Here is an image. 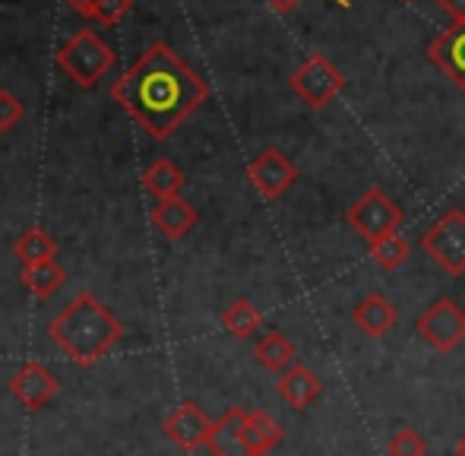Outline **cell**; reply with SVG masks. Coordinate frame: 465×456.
I'll return each instance as SVG.
<instances>
[{
    "instance_id": "6da1fadb",
    "label": "cell",
    "mask_w": 465,
    "mask_h": 456,
    "mask_svg": "<svg viewBox=\"0 0 465 456\" xmlns=\"http://www.w3.org/2000/svg\"><path fill=\"white\" fill-rule=\"evenodd\" d=\"M111 95L153 140H165L209 99V86L165 42H155L114 80Z\"/></svg>"
},
{
    "instance_id": "f546056e",
    "label": "cell",
    "mask_w": 465,
    "mask_h": 456,
    "mask_svg": "<svg viewBox=\"0 0 465 456\" xmlns=\"http://www.w3.org/2000/svg\"><path fill=\"white\" fill-rule=\"evenodd\" d=\"M405 4H411V0H405Z\"/></svg>"
},
{
    "instance_id": "8fae6325",
    "label": "cell",
    "mask_w": 465,
    "mask_h": 456,
    "mask_svg": "<svg viewBox=\"0 0 465 456\" xmlns=\"http://www.w3.org/2000/svg\"><path fill=\"white\" fill-rule=\"evenodd\" d=\"M10 393L19 400V406L25 409H42L51 396L57 393V377L51 374L45 364L38 362H25L23 368L13 374L10 381Z\"/></svg>"
},
{
    "instance_id": "d6986e66",
    "label": "cell",
    "mask_w": 465,
    "mask_h": 456,
    "mask_svg": "<svg viewBox=\"0 0 465 456\" xmlns=\"http://www.w3.org/2000/svg\"><path fill=\"white\" fill-rule=\"evenodd\" d=\"M222 327H225L234 340H251V336H257V330L263 327V314H260L247 298H238V302L228 304L225 314H222Z\"/></svg>"
},
{
    "instance_id": "44dd1931",
    "label": "cell",
    "mask_w": 465,
    "mask_h": 456,
    "mask_svg": "<svg viewBox=\"0 0 465 456\" xmlns=\"http://www.w3.org/2000/svg\"><path fill=\"white\" fill-rule=\"evenodd\" d=\"M16 257L23 266H35V263H48V260H54L57 253V244L51 234H45L42 228H25L23 234H19L16 241Z\"/></svg>"
},
{
    "instance_id": "7402d4cb",
    "label": "cell",
    "mask_w": 465,
    "mask_h": 456,
    "mask_svg": "<svg viewBox=\"0 0 465 456\" xmlns=\"http://www.w3.org/2000/svg\"><path fill=\"white\" fill-rule=\"evenodd\" d=\"M409 253H411V247H409V241H405L402 234H390V238H383L380 244L371 247L373 263H377L380 270H386V273L399 270V266L409 260Z\"/></svg>"
},
{
    "instance_id": "e0dca14e",
    "label": "cell",
    "mask_w": 465,
    "mask_h": 456,
    "mask_svg": "<svg viewBox=\"0 0 465 456\" xmlns=\"http://www.w3.org/2000/svg\"><path fill=\"white\" fill-rule=\"evenodd\" d=\"M143 187L149 193H155L159 200H172L181 197V187H184V172L174 165L172 159H155L153 165L143 174Z\"/></svg>"
},
{
    "instance_id": "ba28073f",
    "label": "cell",
    "mask_w": 465,
    "mask_h": 456,
    "mask_svg": "<svg viewBox=\"0 0 465 456\" xmlns=\"http://www.w3.org/2000/svg\"><path fill=\"white\" fill-rule=\"evenodd\" d=\"M247 178L260 191L263 200H279L285 191H292L298 181V168L292 159L279 153V149H263L257 159L247 165Z\"/></svg>"
},
{
    "instance_id": "ac0fdd59",
    "label": "cell",
    "mask_w": 465,
    "mask_h": 456,
    "mask_svg": "<svg viewBox=\"0 0 465 456\" xmlns=\"http://www.w3.org/2000/svg\"><path fill=\"white\" fill-rule=\"evenodd\" d=\"M253 358H257L266 371H285L294 364V345L292 340H285V333L270 330V333H263L260 342L253 345Z\"/></svg>"
},
{
    "instance_id": "cb8c5ba5",
    "label": "cell",
    "mask_w": 465,
    "mask_h": 456,
    "mask_svg": "<svg viewBox=\"0 0 465 456\" xmlns=\"http://www.w3.org/2000/svg\"><path fill=\"white\" fill-rule=\"evenodd\" d=\"M134 0H95V10H93V19L102 25H114L121 23L124 16L130 13Z\"/></svg>"
},
{
    "instance_id": "52a82bcc",
    "label": "cell",
    "mask_w": 465,
    "mask_h": 456,
    "mask_svg": "<svg viewBox=\"0 0 465 456\" xmlns=\"http://www.w3.org/2000/svg\"><path fill=\"white\" fill-rule=\"evenodd\" d=\"M415 330L430 349H437L440 355H450L465 342V311L453 298H437L421 311V317L415 321Z\"/></svg>"
},
{
    "instance_id": "9c48e42d",
    "label": "cell",
    "mask_w": 465,
    "mask_h": 456,
    "mask_svg": "<svg viewBox=\"0 0 465 456\" xmlns=\"http://www.w3.org/2000/svg\"><path fill=\"white\" fill-rule=\"evenodd\" d=\"M209 431H213V421L206 419V412H203L196 402H181V406L165 419V438L187 453L206 447Z\"/></svg>"
},
{
    "instance_id": "8992f818",
    "label": "cell",
    "mask_w": 465,
    "mask_h": 456,
    "mask_svg": "<svg viewBox=\"0 0 465 456\" xmlns=\"http://www.w3.org/2000/svg\"><path fill=\"white\" fill-rule=\"evenodd\" d=\"M421 247L447 276H462L465 273V213L450 206V210L421 234Z\"/></svg>"
},
{
    "instance_id": "ffe728a7",
    "label": "cell",
    "mask_w": 465,
    "mask_h": 456,
    "mask_svg": "<svg viewBox=\"0 0 465 456\" xmlns=\"http://www.w3.org/2000/svg\"><path fill=\"white\" fill-rule=\"evenodd\" d=\"M64 283H67V273H64V266L57 263V260L35 263V266H23V285L35 298H51Z\"/></svg>"
},
{
    "instance_id": "277c9868",
    "label": "cell",
    "mask_w": 465,
    "mask_h": 456,
    "mask_svg": "<svg viewBox=\"0 0 465 456\" xmlns=\"http://www.w3.org/2000/svg\"><path fill=\"white\" fill-rule=\"evenodd\" d=\"M402 219H405L402 206L392 197H386L380 187H368V191L345 210V223H349V228L358 238L368 241V247L380 244V241L390 238V234H399Z\"/></svg>"
},
{
    "instance_id": "4316f807",
    "label": "cell",
    "mask_w": 465,
    "mask_h": 456,
    "mask_svg": "<svg viewBox=\"0 0 465 456\" xmlns=\"http://www.w3.org/2000/svg\"><path fill=\"white\" fill-rule=\"evenodd\" d=\"M298 4H301V0H270V6H272V10H276V13H292ZM336 4L349 6V4H345V0H336Z\"/></svg>"
},
{
    "instance_id": "f1b7e54d",
    "label": "cell",
    "mask_w": 465,
    "mask_h": 456,
    "mask_svg": "<svg viewBox=\"0 0 465 456\" xmlns=\"http://www.w3.org/2000/svg\"><path fill=\"white\" fill-rule=\"evenodd\" d=\"M456 456H465V434L460 441H456Z\"/></svg>"
},
{
    "instance_id": "5bb4252c",
    "label": "cell",
    "mask_w": 465,
    "mask_h": 456,
    "mask_svg": "<svg viewBox=\"0 0 465 456\" xmlns=\"http://www.w3.org/2000/svg\"><path fill=\"white\" fill-rule=\"evenodd\" d=\"M276 393L285 400V406L292 409H307L320 393H323V381L313 374L307 364H292L279 374Z\"/></svg>"
},
{
    "instance_id": "603a6c76",
    "label": "cell",
    "mask_w": 465,
    "mask_h": 456,
    "mask_svg": "<svg viewBox=\"0 0 465 456\" xmlns=\"http://www.w3.org/2000/svg\"><path fill=\"white\" fill-rule=\"evenodd\" d=\"M386 453L390 456H428V441L415 431V428H399L392 438L386 441Z\"/></svg>"
},
{
    "instance_id": "3957f363",
    "label": "cell",
    "mask_w": 465,
    "mask_h": 456,
    "mask_svg": "<svg viewBox=\"0 0 465 456\" xmlns=\"http://www.w3.org/2000/svg\"><path fill=\"white\" fill-rule=\"evenodd\" d=\"M57 67L83 89H93L111 67H114V51L95 35L93 29H80L61 51H57Z\"/></svg>"
},
{
    "instance_id": "2e32d148",
    "label": "cell",
    "mask_w": 465,
    "mask_h": 456,
    "mask_svg": "<svg viewBox=\"0 0 465 456\" xmlns=\"http://www.w3.org/2000/svg\"><path fill=\"white\" fill-rule=\"evenodd\" d=\"M282 438H285V431H282L279 421L270 412H263V409L244 412V441L253 456L272 453L282 444Z\"/></svg>"
},
{
    "instance_id": "9a60e30c",
    "label": "cell",
    "mask_w": 465,
    "mask_h": 456,
    "mask_svg": "<svg viewBox=\"0 0 465 456\" xmlns=\"http://www.w3.org/2000/svg\"><path fill=\"white\" fill-rule=\"evenodd\" d=\"M196 223H200V213H196L184 197L159 200L153 210V225L159 228L168 241H181L184 234L193 232Z\"/></svg>"
},
{
    "instance_id": "7c38bea8",
    "label": "cell",
    "mask_w": 465,
    "mask_h": 456,
    "mask_svg": "<svg viewBox=\"0 0 465 456\" xmlns=\"http://www.w3.org/2000/svg\"><path fill=\"white\" fill-rule=\"evenodd\" d=\"M351 323H355L364 336H371V340H383L399 323V308L386 295H380V292H368V295L355 304V311H351Z\"/></svg>"
},
{
    "instance_id": "5b68a950",
    "label": "cell",
    "mask_w": 465,
    "mask_h": 456,
    "mask_svg": "<svg viewBox=\"0 0 465 456\" xmlns=\"http://www.w3.org/2000/svg\"><path fill=\"white\" fill-rule=\"evenodd\" d=\"M288 86H292V93L298 95L307 108L320 112V108H326L345 89V76L330 57L311 55L294 67V74L288 76Z\"/></svg>"
},
{
    "instance_id": "d4e9b609",
    "label": "cell",
    "mask_w": 465,
    "mask_h": 456,
    "mask_svg": "<svg viewBox=\"0 0 465 456\" xmlns=\"http://www.w3.org/2000/svg\"><path fill=\"white\" fill-rule=\"evenodd\" d=\"M23 114H25L23 102H19L10 89H0V130H13Z\"/></svg>"
},
{
    "instance_id": "484cf974",
    "label": "cell",
    "mask_w": 465,
    "mask_h": 456,
    "mask_svg": "<svg viewBox=\"0 0 465 456\" xmlns=\"http://www.w3.org/2000/svg\"><path fill=\"white\" fill-rule=\"evenodd\" d=\"M437 4L443 6V10L453 16V23H460V19H465V0H437Z\"/></svg>"
},
{
    "instance_id": "7a4b0ae2",
    "label": "cell",
    "mask_w": 465,
    "mask_h": 456,
    "mask_svg": "<svg viewBox=\"0 0 465 456\" xmlns=\"http://www.w3.org/2000/svg\"><path fill=\"white\" fill-rule=\"evenodd\" d=\"M48 336L76 364H95L124 340V327L93 292H80L48 323Z\"/></svg>"
},
{
    "instance_id": "83f0119b",
    "label": "cell",
    "mask_w": 465,
    "mask_h": 456,
    "mask_svg": "<svg viewBox=\"0 0 465 456\" xmlns=\"http://www.w3.org/2000/svg\"><path fill=\"white\" fill-rule=\"evenodd\" d=\"M67 6H74L80 16H89L93 19V10H95V0H67Z\"/></svg>"
},
{
    "instance_id": "30bf717a",
    "label": "cell",
    "mask_w": 465,
    "mask_h": 456,
    "mask_svg": "<svg viewBox=\"0 0 465 456\" xmlns=\"http://www.w3.org/2000/svg\"><path fill=\"white\" fill-rule=\"evenodd\" d=\"M428 57H430V64H437V67L450 76V83L465 95V19L453 23L443 35H437L434 42L428 45Z\"/></svg>"
},
{
    "instance_id": "4fadbf2b",
    "label": "cell",
    "mask_w": 465,
    "mask_h": 456,
    "mask_svg": "<svg viewBox=\"0 0 465 456\" xmlns=\"http://www.w3.org/2000/svg\"><path fill=\"white\" fill-rule=\"evenodd\" d=\"M244 412L247 409L232 406L222 419L213 421V431L206 438V447L213 456H253L244 441Z\"/></svg>"
}]
</instances>
